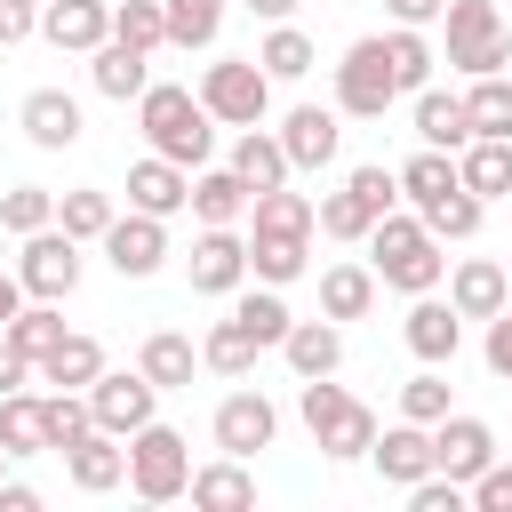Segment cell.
<instances>
[{
    "label": "cell",
    "instance_id": "obj_4",
    "mask_svg": "<svg viewBox=\"0 0 512 512\" xmlns=\"http://www.w3.org/2000/svg\"><path fill=\"white\" fill-rule=\"evenodd\" d=\"M296 408H304V424H312L320 456L352 464V456H368V448H376V416H368V408H360V400H352L344 384H328V376H304Z\"/></svg>",
    "mask_w": 512,
    "mask_h": 512
},
{
    "label": "cell",
    "instance_id": "obj_20",
    "mask_svg": "<svg viewBox=\"0 0 512 512\" xmlns=\"http://www.w3.org/2000/svg\"><path fill=\"white\" fill-rule=\"evenodd\" d=\"M16 120H24V136H32L40 152H72V144H80V104H72L64 88H32Z\"/></svg>",
    "mask_w": 512,
    "mask_h": 512
},
{
    "label": "cell",
    "instance_id": "obj_23",
    "mask_svg": "<svg viewBox=\"0 0 512 512\" xmlns=\"http://www.w3.org/2000/svg\"><path fill=\"white\" fill-rule=\"evenodd\" d=\"M280 360L296 368V376H336L344 368V336H336V320L320 312V320H296L288 336H280Z\"/></svg>",
    "mask_w": 512,
    "mask_h": 512
},
{
    "label": "cell",
    "instance_id": "obj_53",
    "mask_svg": "<svg viewBox=\"0 0 512 512\" xmlns=\"http://www.w3.org/2000/svg\"><path fill=\"white\" fill-rule=\"evenodd\" d=\"M488 368H496V376H512V304L488 320Z\"/></svg>",
    "mask_w": 512,
    "mask_h": 512
},
{
    "label": "cell",
    "instance_id": "obj_26",
    "mask_svg": "<svg viewBox=\"0 0 512 512\" xmlns=\"http://www.w3.org/2000/svg\"><path fill=\"white\" fill-rule=\"evenodd\" d=\"M232 176H240L248 192L288 184V144H280V136H264V128H240V144H232Z\"/></svg>",
    "mask_w": 512,
    "mask_h": 512
},
{
    "label": "cell",
    "instance_id": "obj_56",
    "mask_svg": "<svg viewBox=\"0 0 512 512\" xmlns=\"http://www.w3.org/2000/svg\"><path fill=\"white\" fill-rule=\"evenodd\" d=\"M16 312H24V280H16V272H0V328H8Z\"/></svg>",
    "mask_w": 512,
    "mask_h": 512
},
{
    "label": "cell",
    "instance_id": "obj_34",
    "mask_svg": "<svg viewBox=\"0 0 512 512\" xmlns=\"http://www.w3.org/2000/svg\"><path fill=\"white\" fill-rule=\"evenodd\" d=\"M0 336H8L16 352H32V360H48V352H56V344H64L72 328H64V312H56L48 296H32V304H24V312H16V320H8Z\"/></svg>",
    "mask_w": 512,
    "mask_h": 512
},
{
    "label": "cell",
    "instance_id": "obj_6",
    "mask_svg": "<svg viewBox=\"0 0 512 512\" xmlns=\"http://www.w3.org/2000/svg\"><path fill=\"white\" fill-rule=\"evenodd\" d=\"M200 104H208L224 128H264V112H272V72H264L256 56H224V64L200 72Z\"/></svg>",
    "mask_w": 512,
    "mask_h": 512
},
{
    "label": "cell",
    "instance_id": "obj_12",
    "mask_svg": "<svg viewBox=\"0 0 512 512\" xmlns=\"http://www.w3.org/2000/svg\"><path fill=\"white\" fill-rule=\"evenodd\" d=\"M432 464L472 488V480L496 464V432H488L480 416H440V424H432Z\"/></svg>",
    "mask_w": 512,
    "mask_h": 512
},
{
    "label": "cell",
    "instance_id": "obj_19",
    "mask_svg": "<svg viewBox=\"0 0 512 512\" xmlns=\"http://www.w3.org/2000/svg\"><path fill=\"white\" fill-rule=\"evenodd\" d=\"M400 336H408V352L416 360H456V344H464V312L456 304H440V296H416L408 304V320H400Z\"/></svg>",
    "mask_w": 512,
    "mask_h": 512
},
{
    "label": "cell",
    "instance_id": "obj_39",
    "mask_svg": "<svg viewBox=\"0 0 512 512\" xmlns=\"http://www.w3.org/2000/svg\"><path fill=\"white\" fill-rule=\"evenodd\" d=\"M160 16H168V48H208L224 24V0H160Z\"/></svg>",
    "mask_w": 512,
    "mask_h": 512
},
{
    "label": "cell",
    "instance_id": "obj_41",
    "mask_svg": "<svg viewBox=\"0 0 512 512\" xmlns=\"http://www.w3.org/2000/svg\"><path fill=\"white\" fill-rule=\"evenodd\" d=\"M480 208H488V200L456 184V192H440V200H432V208H416V216L432 224V240H472V232H480Z\"/></svg>",
    "mask_w": 512,
    "mask_h": 512
},
{
    "label": "cell",
    "instance_id": "obj_52",
    "mask_svg": "<svg viewBox=\"0 0 512 512\" xmlns=\"http://www.w3.org/2000/svg\"><path fill=\"white\" fill-rule=\"evenodd\" d=\"M32 368H40V360H32V352H16V344L0 336V400H8V392H24V384H32Z\"/></svg>",
    "mask_w": 512,
    "mask_h": 512
},
{
    "label": "cell",
    "instance_id": "obj_24",
    "mask_svg": "<svg viewBox=\"0 0 512 512\" xmlns=\"http://www.w3.org/2000/svg\"><path fill=\"white\" fill-rule=\"evenodd\" d=\"M416 136L440 144V152H464V144H472V112H464V96H448V88H416Z\"/></svg>",
    "mask_w": 512,
    "mask_h": 512
},
{
    "label": "cell",
    "instance_id": "obj_43",
    "mask_svg": "<svg viewBox=\"0 0 512 512\" xmlns=\"http://www.w3.org/2000/svg\"><path fill=\"white\" fill-rule=\"evenodd\" d=\"M256 64H264L272 80H304V72H312V40H304L296 24H272L264 48H256Z\"/></svg>",
    "mask_w": 512,
    "mask_h": 512
},
{
    "label": "cell",
    "instance_id": "obj_33",
    "mask_svg": "<svg viewBox=\"0 0 512 512\" xmlns=\"http://www.w3.org/2000/svg\"><path fill=\"white\" fill-rule=\"evenodd\" d=\"M40 376H48L56 392H88V384L104 376V344H96V336H64V344L40 360Z\"/></svg>",
    "mask_w": 512,
    "mask_h": 512
},
{
    "label": "cell",
    "instance_id": "obj_8",
    "mask_svg": "<svg viewBox=\"0 0 512 512\" xmlns=\"http://www.w3.org/2000/svg\"><path fill=\"white\" fill-rule=\"evenodd\" d=\"M392 96H400V80H392V48H384V40H352L344 64H336V112H352V120H384Z\"/></svg>",
    "mask_w": 512,
    "mask_h": 512
},
{
    "label": "cell",
    "instance_id": "obj_38",
    "mask_svg": "<svg viewBox=\"0 0 512 512\" xmlns=\"http://www.w3.org/2000/svg\"><path fill=\"white\" fill-rule=\"evenodd\" d=\"M464 112H472V136H512V80L504 72H480L472 96H464Z\"/></svg>",
    "mask_w": 512,
    "mask_h": 512
},
{
    "label": "cell",
    "instance_id": "obj_28",
    "mask_svg": "<svg viewBox=\"0 0 512 512\" xmlns=\"http://www.w3.org/2000/svg\"><path fill=\"white\" fill-rule=\"evenodd\" d=\"M88 80L104 88V96H144L152 80H144V48H128V40H104V48H88Z\"/></svg>",
    "mask_w": 512,
    "mask_h": 512
},
{
    "label": "cell",
    "instance_id": "obj_31",
    "mask_svg": "<svg viewBox=\"0 0 512 512\" xmlns=\"http://www.w3.org/2000/svg\"><path fill=\"white\" fill-rule=\"evenodd\" d=\"M0 448H8V456H40V448H56V440H48V400L8 392V400H0Z\"/></svg>",
    "mask_w": 512,
    "mask_h": 512
},
{
    "label": "cell",
    "instance_id": "obj_59",
    "mask_svg": "<svg viewBox=\"0 0 512 512\" xmlns=\"http://www.w3.org/2000/svg\"><path fill=\"white\" fill-rule=\"evenodd\" d=\"M504 272H512V256H504Z\"/></svg>",
    "mask_w": 512,
    "mask_h": 512
},
{
    "label": "cell",
    "instance_id": "obj_25",
    "mask_svg": "<svg viewBox=\"0 0 512 512\" xmlns=\"http://www.w3.org/2000/svg\"><path fill=\"white\" fill-rule=\"evenodd\" d=\"M456 176H464V192H480V200L512 192V136H472V144L456 152Z\"/></svg>",
    "mask_w": 512,
    "mask_h": 512
},
{
    "label": "cell",
    "instance_id": "obj_30",
    "mask_svg": "<svg viewBox=\"0 0 512 512\" xmlns=\"http://www.w3.org/2000/svg\"><path fill=\"white\" fill-rule=\"evenodd\" d=\"M192 504H208V512H248V504H256V480H248V456H224V464H208V472H192Z\"/></svg>",
    "mask_w": 512,
    "mask_h": 512
},
{
    "label": "cell",
    "instance_id": "obj_18",
    "mask_svg": "<svg viewBox=\"0 0 512 512\" xmlns=\"http://www.w3.org/2000/svg\"><path fill=\"white\" fill-rule=\"evenodd\" d=\"M448 304H456L464 320H496V312L512 304V272H504L496 256H464L456 280H448Z\"/></svg>",
    "mask_w": 512,
    "mask_h": 512
},
{
    "label": "cell",
    "instance_id": "obj_9",
    "mask_svg": "<svg viewBox=\"0 0 512 512\" xmlns=\"http://www.w3.org/2000/svg\"><path fill=\"white\" fill-rule=\"evenodd\" d=\"M16 280H24V296H48V304H64V296L80 288V240H72L64 224H40V232H24Z\"/></svg>",
    "mask_w": 512,
    "mask_h": 512
},
{
    "label": "cell",
    "instance_id": "obj_21",
    "mask_svg": "<svg viewBox=\"0 0 512 512\" xmlns=\"http://www.w3.org/2000/svg\"><path fill=\"white\" fill-rule=\"evenodd\" d=\"M336 112L328 104H296L288 120H280V144H288V168H328L336 160Z\"/></svg>",
    "mask_w": 512,
    "mask_h": 512
},
{
    "label": "cell",
    "instance_id": "obj_7",
    "mask_svg": "<svg viewBox=\"0 0 512 512\" xmlns=\"http://www.w3.org/2000/svg\"><path fill=\"white\" fill-rule=\"evenodd\" d=\"M448 64L472 72V80L512 64V32H504L496 0H448Z\"/></svg>",
    "mask_w": 512,
    "mask_h": 512
},
{
    "label": "cell",
    "instance_id": "obj_32",
    "mask_svg": "<svg viewBox=\"0 0 512 512\" xmlns=\"http://www.w3.org/2000/svg\"><path fill=\"white\" fill-rule=\"evenodd\" d=\"M240 208H256V192H248L232 168H200V176H192V216H200V224H232Z\"/></svg>",
    "mask_w": 512,
    "mask_h": 512
},
{
    "label": "cell",
    "instance_id": "obj_27",
    "mask_svg": "<svg viewBox=\"0 0 512 512\" xmlns=\"http://www.w3.org/2000/svg\"><path fill=\"white\" fill-rule=\"evenodd\" d=\"M376 304V264H328L320 272V312L328 320H368Z\"/></svg>",
    "mask_w": 512,
    "mask_h": 512
},
{
    "label": "cell",
    "instance_id": "obj_55",
    "mask_svg": "<svg viewBox=\"0 0 512 512\" xmlns=\"http://www.w3.org/2000/svg\"><path fill=\"white\" fill-rule=\"evenodd\" d=\"M40 504V488H24V480H0V512H32Z\"/></svg>",
    "mask_w": 512,
    "mask_h": 512
},
{
    "label": "cell",
    "instance_id": "obj_22",
    "mask_svg": "<svg viewBox=\"0 0 512 512\" xmlns=\"http://www.w3.org/2000/svg\"><path fill=\"white\" fill-rule=\"evenodd\" d=\"M40 32H48L56 48H80V56H88V48L112 40V8H104V0H48V8H40Z\"/></svg>",
    "mask_w": 512,
    "mask_h": 512
},
{
    "label": "cell",
    "instance_id": "obj_45",
    "mask_svg": "<svg viewBox=\"0 0 512 512\" xmlns=\"http://www.w3.org/2000/svg\"><path fill=\"white\" fill-rule=\"evenodd\" d=\"M40 224H56V192H48V184H16V192L0 200V232L24 240V232H40Z\"/></svg>",
    "mask_w": 512,
    "mask_h": 512
},
{
    "label": "cell",
    "instance_id": "obj_10",
    "mask_svg": "<svg viewBox=\"0 0 512 512\" xmlns=\"http://www.w3.org/2000/svg\"><path fill=\"white\" fill-rule=\"evenodd\" d=\"M152 400H160V384L144 376V368H104L96 384H88V416L104 424V432H144L152 424Z\"/></svg>",
    "mask_w": 512,
    "mask_h": 512
},
{
    "label": "cell",
    "instance_id": "obj_50",
    "mask_svg": "<svg viewBox=\"0 0 512 512\" xmlns=\"http://www.w3.org/2000/svg\"><path fill=\"white\" fill-rule=\"evenodd\" d=\"M472 504H480V512H512V464H488V472L472 480Z\"/></svg>",
    "mask_w": 512,
    "mask_h": 512
},
{
    "label": "cell",
    "instance_id": "obj_29",
    "mask_svg": "<svg viewBox=\"0 0 512 512\" xmlns=\"http://www.w3.org/2000/svg\"><path fill=\"white\" fill-rule=\"evenodd\" d=\"M136 368L160 384V392H184L192 384V368H200V352H192V336H176V328H160V336H144V352H136Z\"/></svg>",
    "mask_w": 512,
    "mask_h": 512
},
{
    "label": "cell",
    "instance_id": "obj_47",
    "mask_svg": "<svg viewBox=\"0 0 512 512\" xmlns=\"http://www.w3.org/2000/svg\"><path fill=\"white\" fill-rule=\"evenodd\" d=\"M400 416H416V424H440L448 416V376L424 360V376H408L400 384Z\"/></svg>",
    "mask_w": 512,
    "mask_h": 512
},
{
    "label": "cell",
    "instance_id": "obj_51",
    "mask_svg": "<svg viewBox=\"0 0 512 512\" xmlns=\"http://www.w3.org/2000/svg\"><path fill=\"white\" fill-rule=\"evenodd\" d=\"M32 32H40V0H0V48H16Z\"/></svg>",
    "mask_w": 512,
    "mask_h": 512
},
{
    "label": "cell",
    "instance_id": "obj_16",
    "mask_svg": "<svg viewBox=\"0 0 512 512\" xmlns=\"http://www.w3.org/2000/svg\"><path fill=\"white\" fill-rule=\"evenodd\" d=\"M368 456H376V472H384L392 488H416L424 472H440V464H432V424H416V416H400L392 432H376Z\"/></svg>",
    "mask_w": 512,
    "mask_h": 512
},
{
    "label": "cell",
    "instance_id": "obj_40",
    "mask_svg": "<svg viewBox=\"0 0 512 512\" xmlns=\"http://www.w3.org/2000/svg\"><path fill=\"white\" fill-rule=\"evenodd\" d=\"M56 224H64L72 240H104V232H112V200H104L96 184H72V192L56 200Z\"/></svg>",
    "mask_w": 512,
    "mask_h": 512
},
{
    "label": "cell",
    "instance_id": "obj_15",
    "mask_svg": "<svg viewBox=\"0 0 512 512\" xmlns=\"http://www.w3.org/2000/svg\"><path fill=\"white\" fill-rule=\"evenodd\" d=\"M64 472H72V488H80V496H104V488H120V480H128V448H120V432L88 424V432L64 448Z\"/></svg>",
    "mask_w": 512,
    "mask_h": 512
},
{
    "label": "cell",
    "instance_id": "obj_13",
    "mask_svg": "<svg viewBox=\"0 0 512 512\" xmlns=\"http://www.w3.org/2000/svg\"><path fill=\"white\" fill-rule=\"evenodd\" d=\"M248 280V240L232 232V224H208L200 240H192V288L200 296H232Z\"/></svg>",
    "mask_w": 512,
    "mask_h": 512
},
{
    "label": "cell",
    "instance_id": "obj_35",
    "mask_svg": "<svg viewBox=\"0 0 512 512\" xmlns=\"http://www.w3.org/2000/svg\"><path fill=\"white\" fill-rule=\"evenodd\" d=\"M456 184H464V176H456V152H440V144H424V152L400 168V192H408L416 208H432V200H440V192H456Z\"/></svg>",
    "mask_w": 512,
    "mask_h": 512
},
{
    "label": "cell",
    "instance_id": "obj_36",
    "mask_svg": "<svg viewBox=\"0 0 512 512\" xmlns=\"http://www.w3.org/2000/svg\"><path fill=\"white\" fill-rule=\"evenodd\" d=\"M384 48H392V80H400V96H416V88H432V64H440V56H432V40H424V24H400V32L384 40Z\"/></svg>",
    "mask_w": 512,
    "mask_h": 512
},
{
    "label": "cell",
    "instance_id": "obj_2",
    "mask_svg": "<svg viewBox=\"0 0 512 512\" xmlns=\"http://www.w3.org/2000/svg\"><path fill=\"white\" fill-rule=\"evenodd\" d=\"M368 264H376V280L384 288H400V296H432L440 288V272H448V256H440V240H432V224L424 216H376V232H368Z\"/></svg>",
    "mask_w": 512,
    "mask_h": 512
},
{
    "label": "cell",
    "instance_id": "obj_5",
    "mask_svg": "<svg viewBox=\"0 0 512 512\" xmlns=\"http://www.w3.org/2000/svg\"><path fill=\"white\" fill-rule=\"evenodd\" d=\"M128 488H136L144 504L192 496V448H184V432H168V424L128 432Z\"/></svg>",
    "mask_w": 512,
    "mask_h": 512
},
{
    "label": "cell",
    "instance_id": "obj_11",
    "mask_svg": "<svg viewBox=\"0 0 512 512\" xmlns=\"http://www.w3.org/2000/svg\"><path fill=\"white\" fill-rule=\"evenodd\" d=\"M104 256H112V272H120V280H152V272L168 264V216H144V208L112 216Z\"/></svg>",
    "mask_w": 512,
    "mask_h": 512
},
{
    "label": "cell",
    "instance_id": "obj_54",
    "mask_svg": "<svg viewBox=\"0 0 512 512\" xmlns=\"http://www.w3.org/2000/svg\"><path fill=\"white\" fill-rule=\"evenodd\" d=\"M392 8V24H432V16H448V0H384Z\"/></svg>",
    "mask_w": 512,
    "mask_h": 512
},
{
    "label": "cell",
    "instance_id": "obj_37",
    "mask_svg": "<svg viewBox=\"0 0 512 512\" xmlns=\"http://www.w3.org/2000/svg\"><path fill=\"white\" fill-rule=\"evenodd\" d=\"M256 352H264V344H256L240 320H216V328H208V344H200V368H216V376H248V368H256Z\"/></svg>",
    "mask_w": 512,
    "mask_h": 512
},
{
    "label": "cell",
    "instance_id": "obj_17",
    "mask_svg": "<svg viewBox=\"0 0 512 512\" xmlns=\"http://www.w3.org/2000/svg\"><path fill=\"white\" fill-rule=\"evenodd\" d=\"M128 208H144V216H176V208H192V168H176L168 152L136 160V168H128Z\"/></svg>",
    "mask_w": 512,
    "mask_h": 512
},
{
    "label": "cell",
    "instance_id": "obj_49",
    "mask_svg": "<svg viewBox=\"0 0 512 512\" xmlns=\"http://www.w3.org/2000/svg\"><path fill=\"white\" fill-rule=\"evenodd\" d=\"M464 496H472V488H464V480H448V472H424V480L408 488V504H416V512H456Z\"/></svg>",
    "mask_w": 512,
    "mask_h": 512
},
{
    "label": "cell",
    "instance_id": "obj_46",
    "mask_svg": "<svg viewBox=\"0 0 512 512\" xmlns=\"http://www.w3.org/2000/svg\"><path fill=\"white\" fill-rule=\"evenodd\" d=\"M320 232H328V240H368V232H376V208L344 184V192H328V200H320Z\"/></svg>",
    "mask_w": 512,
    "mask_h": 512
},
{
    "label": "cell",
    "instance_id": "obj_42",
    "mask_svg": "<svg viewBox=\"0 0 512 512\" xmlns=\"http://www.w3.org/2000/svg\"><path fill=\"white\" fill-rule=\"evenodd\" d=\"M232 320H240V328H248V336H256V344H280V336H288V328H296V320H288V304H280V288H272V280H264V288H248V296H240V304H232Z\"/></svg>",
    "mask_w": 512,
    "mask_h": 512
},
{
    "label": "cell",
    "instance_id": "obj_44",
    "mask_svg": "<svg viewBox=\"0 0 512 512\" xmlns=\"http://www.w3.org/2000/svg\"><path fill=\"white\" fill-rule=\"evenodd\" d=\"M112 40H128V48H168V16H160V0H120L112 8Z\"/></svg>",
    "mask_w": 512,
    "mask_h": 512
},
{
    "label": "cell",
    "instance_id": "obj_57",
    "mask_svg": "<svg viewBox=\"0 0 512 512\" xmlns=\"http://www.w3.org/2000/svg\"><path fill=\"white\" fill-rule=\"evenodd\" d=\"M248 8H256V16H264V24H288V16H296V8H304V0H248Z\"/></svg>",
    "mask_w": 512,
    "mask_h": 512
},
{
    "label": "cell",
    "instance_id": "obj_48",
    "mask_svg": "<svg viewBox=\"0 0 512 512\" xmlns=\"http://www.w3.org/2000/svg\"><path fill=\"white\" fill-rule=\"evenodd\" d=\"M344 184H352V192H360V200H368L376 216H392V208H400V168H384V160H368V168H352Z\"/></svg>",
    "mask_w": 512,
    "mask_h": 512
},
{
    "label": "cell",
    "instance_id": "obj_3",
    "mask_svg": "<svg viewBox=\"0 0 512 512\" xmlns=\"http://www.w3.org/2000/svg\"><path fill=\"white\" fill-rule=\"evenodd\" d=\"M216 112L192 96V88H144L136 96V128H144V144L152 152H168L176 168H200L208 152H216V128H208Z\"/></svg>",
    "mask_w": 512,
    "mask_h": 512
},
{
    "label": "cell",
    "instance_id": "obj_58",
    "mask_svg": "<svg viewBox=\"0 0 512 512\" xmlns=\"http://www.w3.org/2000/svg\"><path fill=\"white\" fill-rule=\"evenodd\" d=\"M0 464H8V448H0Z\"/></svg>",
    "mask_w": 512,
    "mask_h": 512
},
{
    "label": "cell",
    "instance_id": "obj_1",
    "mask_svg": "<svg viewBox=\"0 0 512 512\" xmlns=\"http://www.w3.org/2000/svg\"><path fill=\"white\" fill-rule=\"evenodd\" d=\"M312 224H320V208L304 200V192H288V184H272V192H256V232H248V272L256 280H272V288H288L304 264H312Z\"/></svg>",
    "mask_w": 512,
    "mask_h": 512
},
{
    "label": "cell",
    "instance_id": "obj_14",
    "mask_svg": "<svg viewBox=\"0 0 512 512\" xmlns=\"http://www.w3.org/2000/svg\"><path fill=\"white\" fill-rule=\"evenodd\" d=\"M272 432H280V408H272L264 392L216 400V448H224V456H256V448H272Z\"/></svg>",
    "mask_w": 512,
    "mask_h": 512
}]
</instances>
